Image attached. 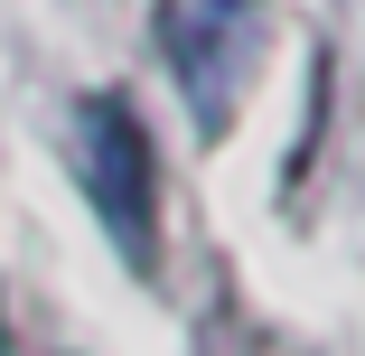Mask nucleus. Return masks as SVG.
I'll return each instance as SVG.
<instances>
[{"label":"nucleus","instance_id":"f257e3e1","mask_svg":"<svg viewBox=\"0 0 365 356\" xmlns=\"http://www.w3.org/2000/svg\"><path fill=\"white\" fill-rule=\"evenodd\" d=\"M76 178L94 197L113 253L150 281L160 272V151H150V122L131 113V94H85L76 103Z\"/></svg>","mask_w":365,"mask_h":356},{"label":"nucleus","instance_id":"f03ea898","mask_svg":"<svg viewBox=\"0 0 365 356\" xmlns=\"http://www.w3.org/2000/svg\"><path fill=\"white\" fill-rule=\"evenodd\" d=\"M150 19H160V56H169L187 113L206 131H225L253 56H262V0H160Z\"/></svg>","mask_w":365,"mask_h":356}]
</instances>
